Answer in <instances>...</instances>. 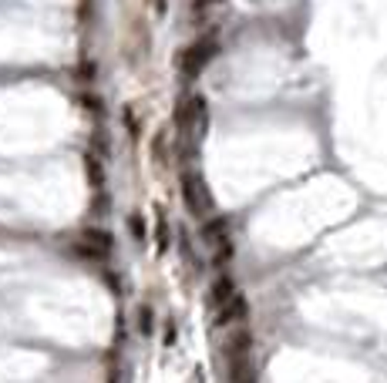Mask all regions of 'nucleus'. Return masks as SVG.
<instances>
[{"mask_svg": "<svg viewBox=\"0 0 387 383\" xmlns=\"http://www.w3.org/2000/svg\"><path fill=\"white\" fill-rule=\"evenodd\" d=\"M212 57H216V37H202V41H196V44H192V48H185V54L179 57L182 77H185V81H192V77L199 75Z\"/></svg>", "mask_w": 387, "mask_h": 383, "instance_id": "obj_1", "label": "nucleus"}, {"mask_svg": "<svg viewBox=\"0 0 387 383\" xmlns=\"http://www.w3.org/2000/svg\"><path fill=\"white\" fill-rule=\"evenodd\" d=\"M182 202H185V208L192 215H209V208H212V199H209L206 185H202L199 175H192V172L182 175Z\"/></svg>", "mask_w": 387, "mask_h": 383, "instance_id": "obj_2", "label": "nucleus"}, {"mask_svg": "<svg viewBox=\"0 0 387 383\" xmlns=\"http://www.w3.org/2000/svg\"><path fill=\"white\" fill-rule=\"evenodd\" d=\"M75 253L98 262V259H104V255L111 253V235H108V232H98V229L81 232V242L75 246Z\"/></svg>", "mask_w": 387, "mask_h": 383, "instance_id": "obj_3", "label": "nucleus"}, {"mask_svg": "<svg viewBox=\"0 0 387 383\" xmlns=\"http://www.w3.org/2000/svg\"><path fill=\"white\" fill-rule=\"evenodd\" d=\"M246 316V299L236 293L226 306L219 309V316H216V326H229V323H236V320H243Z\"/></svg>", "mask_w": 387, "mask_h": 383, "instance_id": "obj_4", "label": "nucleus"}, {"mask_svg": "<svg viewBox=\"0 0 387 383\" xmlns=\"http://www.w3.org/2000/svg\"><path fill=\"white\" fill-rule=\"evenodd\" d=\"M232 296H236V286H232V279H229V276H219V279H216V286H212V293H209V303H212L216 309H223Z\"/></svg>", "mask_w": 387, "mask_h": 383, "instance_id": "obj_5", "label": "nucleus"}, {"mask_svg": "<svg viewBox=\"0 0 387 383\" xmlns=\"http://www.w3.org/2000/svg\"><path fill=\"white\" fill-rule=\"evenodd\" d=\"M202 239H206L209 246H219V249H226V246H232L229 235H226V219H212L206 229H202Z\"/></svg>", "mask_w": 387, "mask_h": 383, "instance_id": "obj_6", "label": "nucleus"}, {"mask_svg": "<svg viewBox=\"0 0 387 383\" xmlns=\"http://www.w3.org/2000/svg\"><path fill=\"white\" fill-rule=\"evenodd\" d=\"M192 125H196V135H199V138L206 135V125H209L206 98H192Z\"/></svg>", "mask_w": 387, "mask_h": 383, "instance_id": "obj_7", "label": "nucleus"}, {"mask_svg": "<svg viewBox=\"0 0 387 383\" xmlns=\"http://www.w3.org/2000/svg\"><path fill=\"white\" fill-rule=\"evenodd\" d=\"M88 175H91V185H95V188H102L104 172H102V165H98V161H95L91 155H88Z\"/></svg>", "mask_w": 387, "mask_h": 383, "instance_id": "obj_8", "label": "nucleus"}, {"mask_svg": "<svg viewBox=\"0 0 387 383\" xmlns=\"http://www.w3.org/2000/svg\"><path fill=\"white\" fill-rule=\"evenodd\" d=\"M169 249V226H165V215L158 212V253Z\"/></svg>", "mask_w": 387, "mask_h": 383, "instance_id": "obj_9", "label": "nucleus"}, {"mask_svg": "<svg viewBox=\"0 0 387 383\" xmlns=\"http://www.w3.org/2000/svg\"><path fill=\"white\" fill-rule=\"evenodd\" d=\"M138 330L145 333V336L152 333V309L149 306H142V313H138Z\"/></svg>", "mask_w": 387, "mask_h": 383, "instance_id": "obj_10", "label": "nucleus"}, {"mask_svg": "<svg viewBox=\"0 0 387 383\" xmlns=\"http://www.w3.org/2000/svg\"><path fill=\"white\" fill-rule=\"evenodd\" d=\"M129 226H131V232H135V239L142 242V239H145V222H142L138 215H131V219H129Z\"/></svg>", "mask_w": 387, "mask_h": 383, "instance_id": "obj_11", "label": "nucleus"}, {"mask_svg": "<svg viewBox=\"0 0 387 383\" xmlns=\"http://www.w3.org/2000/svg\"><path fill=\"white\" fill-rule=\"evenodd\" d=\"M149 3H152L155 14H165V10H169V0H149Z\"/></svg>", "mask_w": 387, "mask_h": 383, "instance_id": "obj_12", "label": "nucleus"}]
</instances>
